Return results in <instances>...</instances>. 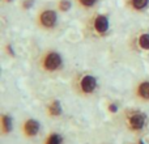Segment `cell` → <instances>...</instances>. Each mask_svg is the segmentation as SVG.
<instances>
[{"label":"cell","mask_w":149,"mask_h":144,"mask_svg":"<svg viewBox=\"0 0 149 144\" xmlns=\"http://www.w3.org/2000/svg\"><path fill=\"white\" fill-rule=\"evenodd\" d=\"M98 1L100 0H74V4L84 10H89V9H93L98 4Z\"/></svg>","instance_id":"5bb4252c"},{"label":"cell","mask_w":149,"mask_h":144,"mask_svg":"<svg viewBox=\"0 0 149 144\" xmlns=\"http://www.w3.org/2000/svg\"><path fill=\"white\" fill-rule=\"evenodd\" d=\"M73 8L72 0H58L56 1V10L59 13H68Z\"/></svg>","instance_id":"4fadbf2b"},{"label":"cell","mask_w":149,"mask_h":144,"mask_svg":"<svg viewBox=\"0 0 149 144\" xmlns=\"http://www.w3.org/2000/svg\"><path fill=\"white\" fill-rule=\"evenodd\" d=\"M64 67V58L56 50H45L38 58V68L43 73H58Z\"/></svg>","instance_id":"6da1fadb"},{"label":"cell","mask_w":149,"mask_h":144,"mask_svg":"<svg viewBox=\"0 0 149 144\" xmlns=\"http://www.w3.org/2000/svg\"><path fill=\"white\" fill-rule=\"evenodd\" d=\"M137 144H147V143H145L144 139H141V138H140V139H137Z\"/></svg>","instance_id":"d6986e66"},{"label":"cell","mask_w":149,"mask_h":144,"mask_svg":"<svg viewBox=\"0 0 149 144\" xmlns=\"http://www.w3.org/2000/svg\"><path fill=\"white\" fill-rule=\"evenodd\" d=\"M126 8L135 13H143L149 8V0H126Z\"/></svg>","instance_id":"8fae6325"},{"label":"cell","mask_w":149,"mask_h":144,"mask_svg":"<svg viewBox=\"0 0 149 144\" xmlns=\"http://www.w3.org/2000/svg\"><path fill=\"white\" fill-rule=\"evenodd\" d=\"M46 114L49 118L56 119L63 115V105L60 100L58 98H51L46 105Z\"/></svg>","instance_id":"ba28073f"},{"label":"cell","mask_w":149,"mask_h":144,"mask_svg":"<svg viewBox=\"0 0 149 144\" xmlns=\"http://www.w3.org/2000/svg\"><path fill=\"white\" fill-rule=\"evenodd\" d=\"M134 97L139 102H149V79H143L136 82L134 87Z\"/></svg>","instance_id":"52a82bcc"},{"label":"cell","mask_w":149,"mask_h":144,"mask_svg":"<svg viewBox=\"0 0 149 144\" xmlns=\"http://www.w3.org/2000/svg\"><path fill=\"white\" fill-rule=\"evenodd\" d=\"M110 18L105 13H95L88 22L89 33L95 38H105L110 31Z\"/></svg>","instance_id":"277c9868"},{"label":"cell","mask_w":149,"mask_h":144,"mask_svg":"<svg viewBox=\"0 0 149 144\" xmlns=\"http://www.w3.org/2000/svg\"><path fill=\"white\" fill-rule=\"evenodd\" d=\"M59 22V12L54 8H43L36 16V24L45 31L54 30Z\"/></svg>","instance_id":"5b68a950"},{"label":"cell","mask_w":149,"mask_h":144,"mask_svg":"<svg viewBox=\"0 0 149 144\" xmlns=\"http://www.w3.org/2000/svg\"><path fill=\"white\" fill-rule=\"evenodd\" d=\"M65 139L60 132L58 131H50L49 134L45 136L42 144H64Z\"/></svg>","instance_id":"7c38bea8"},{"label":"cell","mask_w":149,"mask_h":144,"mask_svg":"<svg viewBox=\"0 0 149 144\" xmlns=\"http://www.w3.org/2000/svg\"><path fill=\"white\" fill-rule=\"evenodd\" d=\"M130 144H137V142H135V143H130Z\"/></svg>","instance_id":"ffe728a7"},{"label":"cell","mask_w":149,"mask_h":144,"mask_svg":"<svg viewBox=\"0 0 149 144\" xmlns=\"http://www.w3.org/2000/svg\"><path fill=\"white\" fill-rule=\"evenodd\" d=\"M34 4H36V0H21L20 9L22 12H28V10H30L34 7Z\"/></svg>","instance_id":"9a60e30c"},{"label":"cell","mask_w":149,"mask_h":144,"mask_svg":"<svg viewBox=\"0 0 149 144\" xmlns=\"http://www.w3.org/2000/svg\"><path fill=\"white\" fill-rule=\"evenodd\" d=\"M106 110L109 114H118L119 113V105L115 101H109L106 103Z\"/></svg>","instance_id":"2e32d148"},{"label":"cell","mask_w":149,"mask_h":144,"mask_svg":"<svg viewBox=\"0 0 149 144\" xmlns=\"http://www.w3.org/2000/svg\"><path fill=\"white\" fill-rule=\"evenodd\" d=\"M41 122L36 118H25L21 121V124H20V132L25 139L30 140V139H34L39 135L41 132Z\"/></svg>","instance_id":"8992f818"},{"label":"cell","mask_w":149,"mask_h":144,"mask_svg":"<svg viewBox=\"0 0 149 144\" xmlns=\"http://www.w3.org/2000/svg\"><path fill=\"white\" fill-rule=\"evenodd\" d=\"M15 0H1L3 4H10V3H13Z\"/></svg>","instance_id":"ac0fdd59"},{"label":"cell","mask_w":149,"mask_h":144,"mask_svg":"<svg viewBox=\"0 0 149 144\" xmlns=\"http://www.w3.org/2000/svg\"><path fill=\"white\" fill-rule=\"evenodd\" d=\"M134 47L139 51L149 52V33L141 31L134 38Z\"/></svg>","instance_id":"30bf717a"},{"label":"cell","mask_w":149,"mask_h":144,"mask_svg":"<svg viewBox=\"0 0 149 144\" xmlns=\"http://www.w3.org/2000/svg\"><path fill=\"white\" fill-rule=\"evenodd\" d=\"M4 50H5V52L8 54V57H10V58H15L16 57V52H15V49H13V46L10 43H7L4 46Z\"/></svg>","instance_id":"e0dca14e"},{"label":"cell","mask_w":149,"mask_h":144,"mask_svg":"<svg viewBox=\"0 0 149 144\" xmlns=\"http://www.w3.org/2000/svg\"><path fill=\"white\" fill-rule=\"evenodd\" d=\"M124 126L132 134H141L148 126V115L139 109H127L123 113Z\"/></svg>","instance_id":"7a4b0ae2"},{"label":"cell","mask_w":149,"mask_h":144,"mask_svg":"<svg viewBox=\"0 0 149 144\" xmlns=\"http://www.w3.org/2000/svg\"><path fill=\"white\" fill-rule=\"evenodd\" d=\"M13 131V117L8 113L0 114V135L8 136Z\"/></svg>","instance_id":"9c48e42d"},{"label":"cell","mask_w":149,"mask_h":144,"mask_svg":"<svg viewBox=\"0 0 149 144\" xmlns=\"http://www.w3.org/2000/svg\"><path fill=\"white\" fill-rule=\"evenodd\" d=\"M98 79L97 76H94L93 73L89 72H85L81 73L76 77V81H74V90L79 96L85 98H89L94 94L98 90Z\"/></svg>","instance_id":"3957f363"}]
</instances>
